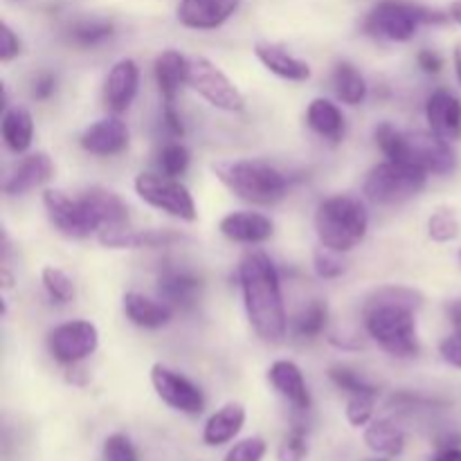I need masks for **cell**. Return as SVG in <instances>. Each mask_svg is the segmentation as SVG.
I'll return each instance as SVG.
<instances>
[{"mask_svg": "<svg viewBox=\"0 0 461 461\" xmlns=\"http://www.w3.org/2000/svg\"><path fill=\"white\" fill-rule=\"evenodd\" d=\"M327 302L313 300L295 315V320H293V333H295V338H300V340H315L318 336H322V331L327 329Z\"/></svg>", "mask_w": 461, "mask_h": 461, "instance_id": "cell-31", "label": "cell"}, {"mask_svg": "<svg viewBox=\"0 0 461 461\" xmlns=\"http://www.w3.org/2000/svg\"><path fill=\"white\" fill-rule=\"evenodd\" d=\"M81 149L90 156L111 158L120 156L129 147V126L120 120V115H108L86 126L79 138Z\"/></svg>", "mask_w": 461, "mask_h": 461, "instance_id": "cell-13", "label": "cell"}, {"mask_svg": "<svg viewBox=\"0 0 461 461\" xmlns=\"http://www.w3.org/2000/svg\"><path fill=\"white\" fill-rule=\"evenodd\" d=\"M446 21H450V16L439 9L401 3V0H383L365 16L363 30L374 39L405 43L414 39L421 25H444Z\"/></svg>", "mask_w": 461, "mask_h": 461, "instance_id": "cell-6", "label": "cell"}, {"mask_svg": "<svg viewBox=\"0 0 461 461\" xmlns=\"http://www.w3.org/2000/svg\"><path fill=\"white\" fill-rule=\"evenodd\" d=\"M255 57L259 59L261 66L268 72H273L279 79L293 81V84H302V81L311 79V66L302 59L293 57L286 48L270 41H257L255 43Z\"/></svg>", "mask_w": 461, "mask_h": 461, "instance_id": "cell-22", "label": "cell"}, {"mask_svg": "<svg viewBox=\"0 0 461 461\" xmlns=\"http://www.w3.org/2000/svg\"><path fill=\"white\" fill-rule=\"evenodd\" d=\"M241 0H180L176 18L189 30H216L234 16Z\"/></svg>", "mask_w": 461, "mask_h": 461, "instance_id": "cell-15", "label": "cell"}, {"mask_svg": "<svg viewBox=\"0 0 461 461\" xmlns=\"http://www.w3.org/2000/svg\"><path fill=\"white\" fill-rule=\"evenodd\" d=\"M329 378H331L333 385H336L338 390L347 392L349 396L378 394V390L367 381V378H363L358 372H356V369L347 367V365H336V367L329 369Z\"/></svg>", "mask_w": 461, "mask_h": 461, "instance_id": "cell-36", "label": "cell"}, {"mask_svg": "<svg viewBox=\"0 0 461 461\" xmlns=\"http://www.w3.org/2000/svg\"><path fill=\"white\" fill-rule=\"evenodd\" d=\"M372 461H390L387 457H378V459H372Z\"/></svg>", "mask_w": 461, "mask_h": 461, "instance_id": "cell-51", "label": "cell"}, {"mask_svg": "<svg viewBox=\"0 0 461 461\" xmlns=\"http://www.w3.org/2000/svg\"><path fill=\"white\" fill-rule=\"evenodd\" d=\"M122 309H124L126 320L131 324H135L140 329H151V331L167 327L171 322V318H174V309L167 302L151 300V297L135 291L124 293V297H122Z\"/></svg>", "mask_w": 461, "mask_h": 461, "instance_id": "cell-24", "label": "cell"}, {"mask_svg": "<svg viewBox=\"0 0 461 461\" xmlns=\"http://www.w3.org/2000/svg\"><path fill=\"white\" fill-rule=\"evenodd\" d=\"M187 70L189 59L183 57L178 50L169 48L158 54L153 63V75H156L162 104H176L178 90L183 88V84H187Z\"/></svg>", "mask_w": 461, "mask_h": 461, "instance_id": "cell-25", "label": "cell"}, {"mask_svg": "<svg viewBox=\"0 0 461 461\" xmlns=\"http://www.w3.org/2000/svg\"><path fill=\"white\" fill-rule=\"evenodd\" d=\"M102 457L104 461H140V455L138 450H135L133 441L126 435H120V432L106 437L102 448Z\"/></svg>", "mask_w": 461, "mask_h": 461, "instance_id": "cell-40", "label": "cell"}, {"mask_svg": "<svg viewBox=\"0 0 461 461\" xmlns=\"http://www.w3.org/2000/svg\"><path fill=\"white\" fill-rule=\"evenodd\" d=\"M459 261H461V250H459Z\"/></svg>", "mask_w": 461, "mask_h": 461, "instance_id": "cell-52", "label": "cell"}, {"mask_svg": "<svg viewBox=\"0 0 461 461\" xmlns=\"http://www.w3.org/2000/svg\"><path fill=\"white\" fill-rule=\"evenodd\" d=\"M313 225L320 246H327L338 252H349L367 237V207L360 203V198L349 196V194H336L320 203L315 210Z\"/></svg>", "mask_w": 461, "mask_h": 461, "instance_id": "cell-4", "label": "cell"}, {"mask_svg": "<svg viewBox=\"0 0 461 461\" xmlns=\"http://www.w3.org/2000/svg\"><path fill=\"white\" fill-rule=\"evenodd\" d=\"M309 457V441H306V430L302 426H295L277 450V461H306Z\"/></svg>", "mask_w": 461, "mask_h": 461, "instance_id": "cell-39", "label": "cell"}, {"mask_svg": "<svg viewBox=\"0 0 461 461\" xmlns=\"http://www.w3.org/2000/svg\"><path fill=\"white\" fill-rule=\"evenodd\" d=\"M113 36V23L104 18H84L70 27V41L79 48H95Z\"/></svg>", "mask_w": 461, "mask_h": 461, "instance_id": "cell-32", "label": "cell"}, {"mask_svg": "<svg viewBox=\"0 0 461 461\" xmlns=\"http://www.w3.org/2000/svg\"><path fill=\"white\" fill-rule=\"evenodd\" d=\"M187 86L219 111L239 113L246 108V99H243L241 90L234 86V81L216 63H212L205 57L189 59Z\"/></svg>", "mask_w": 461, "mask_h": 461, "instance_id": "cell-9", "label": "cell"}, {"mask_svg": "<svg viewBox=\"0 0 461 461\" xmlns=\"http://www.w3.org/2000/svg\"><path fill=\"white\" fill-rule=\"evenodd\" d=\"M140 90V68L133 59H120L113 63L104 81V104L113 115L129 111Z\"/></svg>", "mask_w": 461, "mask_h": 461, "instance_id": "cell-14", "label": "cell"}, {"mask_svg": "<svg viewBox=\"0 0 461 461\" xmlns=\"http://www.w3.org/2000/svg\"><path fill=\"white\" fill-rule=\"evenodd\" d=\"M446 313H448L453 327L461 331V297H455V300H450L448 304H446Z\"/></svg>", "mask_w": 461, "mask_h": 461, "instance_id": "cell-47", "label": "cell"}, {"mask_svg": "<svg viewBox=\"0 0 461 461\" xmlns=\"http://www.w3.org/2000/svg\"><path fill=\"white\" fill-rule=\"evenodd\" d=\"M461 223L450 207H439L428 219V237L435 243H450L459 237Z\"/></svg>", "mask_w": 461, "mask_h": 461, "instance_id": "cell-34", "label": "cell"}, {"mask_svg": "<svg viewBox=\"0 0 461 461\" xmlns=\"http://www.w3.org/2000/svg\"><path fill=\"white\" fill-rule=\"evenodd\" d=\"M268 383L297 412H306L311 408V392L306 378L293 360H275L268 367Z\"/></svg>", "mask_w": 461, "mask_h": 461, "instance_id": "cell-21", "label": "cell"}, {"mask_svg": "<svg viewBox=\"0 0 461 461\" xmlns=\"http://www.w3.org/2000/svg\"><path fill=\"white\" fill-rule=\"evenodd\" d=\"M432 461H461V448L459 446H446V448H439V453L435 455Z\"/></svg>", "mask_w": 461, "mask_h": 461, "instance_id": "cell-48", "label": "cell"}, {"mask_svg": "<svg viewBox=\"0 0 461 461\" xmlns=\"http://www.w3.org/2000/svg\"><path fill=\"white\" fill-rule=\"evenodd\" d=\"M423 295L408 286H383L365 304V329L385 354L394 358H417V313Z\"/></svg>", "mask_w": 461, "mask_h": 461, "instance_id": "cell-1", "label": "cell"}, {"mask_svg": "<svg viewBox=\"0 0 461 461\" xmlns=\"http://www.w3.org/2000/svg\"><path fill=\"white\" fill-rule=\"evenodd\" d=\"M417 63L426 75H439L441 68H444V59L435 52V50H421L417 54Z\"/></svg>", "mask_w": 461, "mask_h": 461, "instance_id": "cell-46", "label": "cell"}, {"mask_svg": "<svg viewBox=\"0 0 461 461\" xmlns=\"http://www.w3.org/2000/svg\"><path fill=\"white\" fill-rule=\"evenodd\" d=\"M266 450H268V444L261 437H248V439L237 441L223 461H264Z\"/></svg>", "mask_w": 461, "mask_h": 461, "instance_id": "cell-41", "label": "cell"}, {"mask_svg": "<svg viewBox=\"0 0 461 461\" xmlns=\"http://www.w3.org/2000/svg\"><path fill=\"white\" fill-rule=\"evenodd\" d=\"M54 176V162L52 158L45 151L30 153V156L23 158L16 167H14L12 174L5 180L3 189L7 196H21V194L32 192V189L41 187V185L50 183Z\"/></svg>", "mask_w": 461, "mask_h": 461, "instance_id": "cell-20", "label": "cell"}, {"mask_svg": "<svg viewBox=\"0 0 461 461\" xmlns=\"http://www.w3.org/2000/svg\"><path fill=\"white\" fill-rule=\"evenodd\" d=\"M378 394H354L347 401V421L354 428H367L374 417V405Z\"/></svg>", "mask_w": 461, "mask_h": 461, "instance_id": "cell-38", "label": "cell"}, {"mask_svg": "<svg viewBox=\"0 0 461 461\" xmlns=\"http://www.w3.org/2000/svg\"><path fill=\"white\" fill-rule=\"evenodd\" d=\"M151 385L156 390L158 399L171 410H178L183 414H201L205 410V396L201 387L194 385L187 376H183L176 369L167 365L156 363L151 367Z\"/></svg>", "mask_w": 461, "mask_h": 461, "instance_id": "cell-11", "label": "cell"}, {"mask_svg": "<svg viewBox=\"0 0 461 461\" xmlns=\"http://www.w3.org/2000/svg\"><path fill=\"white\" fill-rule=\"evenodd\" d=\"M99 331L88 320H70L48 333L50 356L63 367L84 363L97 351Z\"/></svg>", "mask_w": 461, "mask_h": 461, "instance_id": "cell-10", "label": "cell"}, {"mask_svg": "<svg viewBox=\"0 0 461 461\" xmlns=\"http://www.w3.org/2000/svg\"><path fill=\"white\" fill-rule=\"evenodd\" d=\"M374 138L387 160L405 162L430 176H448L457 169L459 160L453 142L439 138L432 131L405 133V131L394 129L390 122H383L374 131Z\"/></svg>", "mask_w": 461, "mask_h": 461, "instance_id": "cell-3", "label": "cell"}, {"mask_svg": "<svg viewBox=\"0 0 461 461\" xmlns=\"http://www.w3.org/2000/svg\"><path fill=\"white\" fill-rule=\"evenodd\" d=\"M93 221L95 230L102 232L106 228H117V225L129 223V207L122 201L120 194L111 192L106 187H90L79 198Z\"/></svg>", "mask_w": 461, "mask_h": 461, "instance_id": "cell-19", "label": "cell"}, {"mask_svg": "<svg viewBox=\"0 0 461 461\" xmlns=\"http://www.w3.org/2000/svg\"><path fill=\"white\" fill-rule=\"evenodd\" d=\"M133 187L140 201L147 203L149 207H156V210L165 212V214L174 216V219L187 221V223H194L198 219L194 196L178 178L142 171L135 178Z\"/></svg>", "mask_w": 461, "mask_h": 461, "instance_id": "cell-8", "label": "cell"}, {"mask_svg": "<svg viewBox=\"0 0 461 461\" xmlns=\"http://www.w3.org/2000/svg\"><path fill=\"white\" fill-rule=\"evenodd\" d=\"M23 52V43L16 32L9 27V23H3V41H0V61L9 63Z\"/></svg>", "mask_w": 461, "mask_h": 461, "instance_id": "cell-43", "label": "cell"}, {"mask_svg": "<svg viewBox=\"0 0 461 461\" xmlns=\"http://www.w3.org/2000/svg\"><path fill=\"white\" fill-rule=\"evenodd\" d=\"M180 241V234L171 230H135L129 225H117L99 232V243L113 250H142V248H167Z\"/></svg>", "mask_w": 461, "mask_h": 461, "instance_id": "cell-18", "label": "cell"}, {"mask_svg": "<svg viewBox=\"0 0 461 461\" xmlns=\"http://www.w3.org/2000/svg\"><path fill=\"white\" fill-rule=\"evenodd\" d=\"M212 171L223 187L252 205H275L288 192L286 176L264 160H221Z\"/></svg>", "mask_w": 461, "mask_h": 461, "instance_id": "cell-5", "label": "cell"}, {"mask_svg": "<svg viewBox=\"0 0 461 461\" xmlns=\"http://www.w3.org/2000/svg\"><path fill=\"white\" fill-rule=\"evenodd\" d=\"M219 230L228 241L259 246L273 237L275 225L268 216L259 212H230L221 219Z\"/></svg>", "mask_w": 461, "mask_h": 461, "instance_id": "cell-17", "label": "cell"}, {"mask_svg": "<svg viewBox=\"0 0 461 461\" xmlns=\"http://www.w3.org/2000/svg\"><path fill=\"white\" fill-rule=\"evenodd\" d=\"M54 90H57V77H54L52 72H41V75H36V79L32 81V97H34L36 102L50 99L54 95Z\"/></svg>", "mask_w": 461, "mask_h": 461, "instance_id": "cell-44", "label": "cell"}, {"mask_svg": "<svg viewBox=\"0 0 461 461\" xmlns=\"http://www.w3.org/2000/svg\"><path fill=\"white\" fill-rule=\"evenodd\" d=\"M342 252L331 250L327 246H320L313 250V270L318 277L322 279H338L345 275L347 266L345 259H342Z\"/></svg>", "mask_w": 461, "mask_h": 461, "instance_id": "cell-37", "label": "cell"}, {"mask_svg": "<svg viewBox=\"0 0 461 461\" xmlns=\"http://www.w3.org/2000/svg\"><path fill=\"white\" fill-rule=\"evenodd\" d=\"M162 122H165L169 135H174L176 140L183 138L185 124H183V117H180L178 111H176V104H165V108H162Z\"/></svg>", "mask_w": 461, "mask_h": 461, "instance_id": "cell-45", "label": "cell"}, {"mask_svg": "<svg viewBox=\"0 0 461 461\" xmlns=\"http://www.w3.org/2000/svg\"><path fill=\"white\" fill-rule=\"evenodd\" d=\"M0 133L9 151L16 156L27 153L34 140V117L25 106H7L0 122Z\"/></svg>", "mask_w": 461, "mask_h": 461, "instance_id": "cell-28", "label": "cell"}, {"mask_svg": "<svg viewBox=\"0 0 461 461\" xmlns=\"http://www.w3.org/2000/svg\"><path fill=\"white\" fill-rule=\"evenodd\" d=\"M306 124L313 133H318L320 138L327 140V142L338 144L345 140L347 133V122L342 111L338 108V104H333L327 97H315L313 102L306 108Z\"/></svg>", "mask_w": 461, "mask_h": 461, "instance_id": "cell-26", "label": "cell"}, {"mask_svg": "<svg viewBox=\"0 0 461 461\" xmlns=\"http://www.w3.org/2000/svg\"><path fill=\"white\" fill-rule=\"evenodd\" d=\"M43 207L48 212V219L63 237L68 239H86L95 234L93 221L86 212L84 203L79 198H70L61 189H45Z\"/></svg>", "mask_w": 461, "mask_h": 461, "instance_id": "cell-12", "label": "cell"}, {"mask_svg": "<svg viewBox=\"0 0 461 461\" xmlns=\"http://www.w3.org/2000/svg\"><path fill=\"white\" fill-rule=\"evenodd\" d=\"M448 16L450 21H455L461 27V0H453V3H450Z\"/></svg>", "mask_w": 461, "mask_h": 461, "instance_id": "cell-50", "label": "cell"}, {"mask_svg": "<svg viewBox=\"0 0 461 461\" xmlns=\"http://www.w3.org/2000/svg\"><path fill=\"white\" fill-rule=\"evenodd\" d=\"M453 66H455V75H457V81H459V88H461V41L453 50Z\"/></svg>", "mask_w": 461, "mask_h": 461, "instance_id": "cell-49", "label": "cell"}, {"mask_svg": "<svg viewBox=\"0 0 461 461\" xmlns=\"http://www.w3.org/2000/svg\"><path fill=\"white\" fill-rule=\"evenodd\" d=\"M426 120L432 133L457 142L461 138V99L446 88L435 90L426 102Z\"/></svg>", "mask_w": 461, "mask_h": 461, "instance_id": "cell-16", "label": "cell"}, {"mask_svg": "<svg viewBox=\"0 0 461 461\" xmlns=\"http://www.w3.org/2000/svg\"><path fill=\"white\" fill-rule=\"evenodd\" d=\"M439 356L450 367L461 369V331L450 333L439 342Z\"/></svg>", "mask_w": 461, "mask_h": 461, "instance_id": "cell-42", "label": "cell"}, {"mask_svg": "<svg viewBox=\"0 0 461 461\" xmlns=\"http://www.w3.org/2000/svg\"><path fill=\"white\" fill-rule=\"evenodd\" d=\"M189 162H192V153L185 147L183 142L174 140V142L165 144L158 153V167H160V174L171 176V178H178L185 171L189 169Z\"/></svg>", "mask_w": 461, "mask_h": 461, "instance_id": "cell-35", "label": "cell"}, {"mask_svg": "<svg viewBox=\"0 0 461 461\" xmlns=\"http://www.w3.org/2000/svg\"><path fill=\"white\" fill-rule=\"evenodd\" d=\"M239 284L243 293L248 322L259 340L279 345L288 333L279 273L264 250H248L239 264Z\"/></svg>", "mask_w": 461, "mask_h": 461, "instance_id": "cell-2", "label": "cell"}, {"mask_svg": "<svg viewBox=\"0 0 461 461\" xmlns=\"http://www.w3.org/2000/svg\"><path fill=\"white\" fill-rule=\"evenodd\" d=\"M246 426V408L241 403H225L223 408L216 410L210 419H207L205 428H203V441L212 448L216 446H225L239 435Z\"/></svg>", "mask_w": 461, "mask_h": 461, "instance_id": "cell-27", "label": "cell"}, {"mask_svg": "<svg viewBox=\"0 0 461 461\" xmlns=\"http://www.w3.org/2000/svg\"><path fill=\"white\" fill-rule=\"evenodd\" d=\"M430 174L412 165L385 160L367 174L363 192L374 205H399L426 189Z\"/></svg>", "mask_w": 461, "mask_h": 461, "instance_id": "cell-7", "label": "cell"}, {"mask_svg": "<svg viewBox=\"0 0 461 461\" xmlns=\"http://www.w3.org/2000/svg\"><path fill=\"white\" fill-rule=\"evenodd\" d=\"M365 444L381 457H399L405 450V435L390 419H376L365 428Z\"/></svg>", "mask_w": 461, "mask_h": 461, "instance_id": "cell-29", "label": "cell"}, {"mask_svg": "<svg viewBox=\"0 0 461 461\" xmlns=\"http://www.w3.org/2000/svg\"><path fill=\"white\" fill-rule=\"evenodd\" d=\"M41 284H43L50 300L57 302V304H68V302L75 300V282L66 270L57 268V266H45L41 270Z\"/></svg>", "mask_w": 461, "mask_h": 461, "instance_id": "cell-33", "label": "cell"}, {"mask_svg": "<svg viewBox=\"0 0 461 461\" xmlns=\"http://www.w3.org/2000/svg\"><path fill=\"white\" fill-rule=\"evenodd\" d=\"M203 291L201 277L183 268H167L158 279V293L171 309H189L198 302Z\"/></svg>", "mask_w": 461, "mask_h": 461, "instance_id": "cell-23", "label": "cell"}, {"mask_svg": "<svg viewBox=\"0 0 461 461\" xmlns=\"http://www.w3.org/2000/svg\"><path fill=\"white\" fill-rule=\"evenodd\" d=\"M333 93L347 106H360L367 99V81L363 72L349 61H340L333 68Z\"/></svg>", "mask_w": 461, "mask_h": 461, "instance_id": "cell-30", "label": "cell"}]
</instances>
